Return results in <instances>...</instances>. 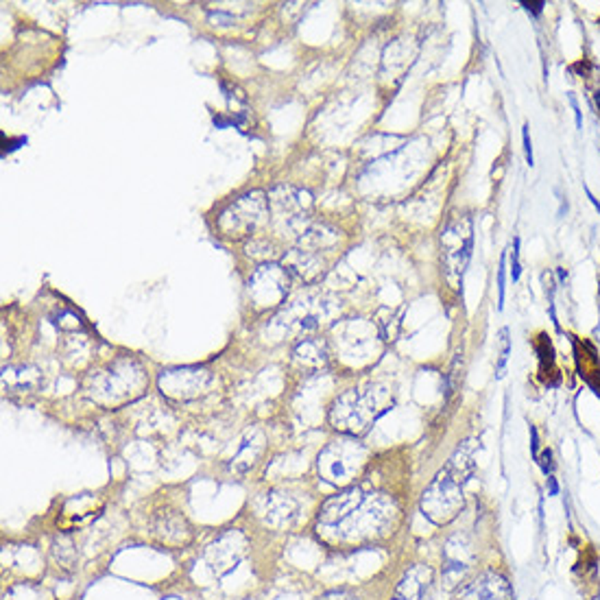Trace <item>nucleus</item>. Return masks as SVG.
Here are the masks:
<instances>
[{"mask_svg":"<svg viewBox=\"0 0 600 600\" xmlns=\"http://www.w3.org/2000/svg\"><path fill=\"white\" fill-rule=\"evenodd\" d=\"M395 524L397 505L389 495L352 485L319 509L314 535L330 548H360L389 537Z\"/></svg>","mask_w":600,"mask_h":600,"instance_id":"obj_1","label":"nucleus"},{"mask_svg":"<svg viewBox=\"0 0 600 600\" xmlns=\"http://www.w3.org/2000/svg\"><path fill=\"white\" fill-rule=\"evenodd\" d=\"M474 441H465L426 487L419 507L432 524H450L461 513L465 505V483L474 472Z\"/></svg>","mask_w":600,"mask_h":600,"instance_id":"obj_2","label":"nucleus"},{"mask_svg":"<svg viewBox=\"0 0 600 600\" xmlns=\"http://www.w3.org/2000/svg\"><path fill=\"white\" fill-rule=\"evenodd\" d=\"M389 408H391L389 391L371 385V387L349 389L343 395H338L334 399L328 417H330V424L341 434L358 439Z\"/></svg>","mask_w":600,"mask_h":600,"instance_id":"obj_3","label":"nucleus"},{"mask_svg":"<svg viewBox=\"0 0 600 600\" xmlns=\"http://www.w3.org/2000/svg\"><path fill=\"white\" fill-rule=\"evenodd\" d=\"M367 463V448L356 436H338L316 456V472L334 487H352Z\"/></svg>","mask_w":600,"mask_h":600,"instance_id":"obj_4","label":"nucleus"},{"mask_svg":"<svg viewBox=\"0 0 600 600\" xmlns=\"http://www.w3.org/2000/svg\"><path fill=\"white\" fill-rule=\"evenodd\" d=\"M145 373L135 363H116L109 369L96 373L88 387V393L92 399L107 406L125 404L129 399L138 397L145 389Z\"/></svg>","mask_w":600,"mask_h":600,"instance_id":"obj_5","label":"nucleus"},{"mask_svg":"<svg viewBox=\"0 0 600 600\" xmlns=\"http://www.w3.org/2000/svg\"><path fill=\"white\" fill-rule=\"evenodd\" d=\"M269 216V199L262 192H251L240 196L236 204H232L221 214V229L229 238H243L253 234Z\"/></svg>","mask_w":600,"mask_h":600,"instance_id":"obj_6","label":"nucleus"},{"mask_svg":"<svg viewBox=\"0 0 600 600\" xmlns=\"http://www.w3.org/2000/svg\"><path fill=\"white\" fill-rule=\"evenodd\" d=\"M472 245H474V236H472L469 216L458 218V221L450 223L441 232V262L448 279H452V282L463 277V271L472 255Z\"/></svg>","mask_w":600,"mask_h":600,"instance_id":"obj_7","label":"nucleus"},{"mask_svg":"<svg viewBox=\"0 0 600 600\" xmlns=\"http://www.w3.org/2000/svg\"><path fill=\"white\" fill-rule=\"evenodd\" d=\"M441 581L446 589H458L465 585V578L474 570L476 550L465 533L452 535L444 544L441 552Z\"/></svg>","mask_w":600,"mask_h":600,"instance_id":"obj_8","label":"nucleus"},{"mask_svg":"<svg viewBox=\"0 0 600 600\" xmlns=\"http://www.w3.org/2000/svg\"><path fill=\"white\" fill-rule=\"evenodd\" d=\"M249 548V539L243 531L229 528L214 537L204 552V561L216 576H225L245 559Z\"/></svg>","mask_w":600,"mask_h":600,"instance_id":"obj_9","label":"nucleus"},{"mask_svg":"<svg viewBox=\"0 0 600 600\" xmlns=\"http://www.w3.org/2000/svg\"><path fill=\"white\" fill-rule=\"evenodd\" d=\"M288 279H291V273L284 267H277V265L260 267L249 282V295L253 297L255 306L273 308V306L282 304L288 293Z\"/></svg>","mask_w":600,"mask_h":600,"instance_id":"obj_10","label":"nucleus"},{"mask_svg":"<svg viewBox=\"0 0 600 600\" xmlns=\"http://www.w3.org/2000/svg\"><path fill=\"white\" fill-rule=\"evenodd\" d=\"M149 535L155 544L164 548H184L192 542V524L179 511H157L149 522Z\"/></svg>","mask_w":600,"mask_h":600,"instance_id":"obj_11","label":"nucleus"},{"mask_svg":"<svg viewBox=\"0 0 600 600\" xmlns=\"http://www.w3.org/2000/svg\"><path fill=\"white\" fill-rule=\"evenodd\" d=\"M212 375L204 369H171L159 375V389L173 399H192L208 391Z\"/></svg>","mask_w":600,"mask_h":600,"instance_id":"obj_12","label":"nucleus"},{"mask_svg":"<svg viewBox=\"0 0 600 600\" xmlns=\"http://www.w3.org/2000/svg\"><path fill=\"white\" fill-rule=\"evenodd\" d=\"M454 600H513V589L502 574L483 572L474 581L458 587Z\"/></svg>","mask_w":600,"mask_h":600,"instance_id":"obj_13","label":"nucleus"},{"mask_svg":"<svg viewBox=\"0 0 600 600\" xmlns=\"http://www.w3.org/2000/svg\"><path fill=\"white\" fill-rule=\"evenodd\" d=\"M434 587V572L428 566H413L399 578L391 600H430Z\"/></svg>","mask_w":600,"mask_h":600,"instance_id":"obj_14","label":"nucleus"},{"mask_svg":"<svg viewBox=\"0 0 600 600\" xmlns=\"http://www.w3.org/2000/svg\"><path fill=\"white\" fill-rule=\"evenodd\" d=\"M299 515V502L286 491H269L262 500V517L265 522L282 528L291 526Z\"/></svg>","mask_w":600,"mask_h":600,"instance_id":"obj_15","label":"nucleus"},{"mask_svg":"<svg viewBox=\"0 0 600 600\" xmlns=\"http://www.w3.org/2000/svg\"><path fill=\"white\" fill-rule=\"evenodd\" d=\"M262 452H265V434H262V430L251 428L245 434V439H243V444H240L236 456L232 458L229 469L236 472V474L249 472L258 463V458L262 456Z\"/></svg>","mask_w":600,"mask_h":600,"instance_id":"obj_16","label":"nucleus"},{"mask_svg":"<svg viewBox=\"0 0 600 600\" xmlns=\"http://www.w3.org/2000/svg\"><path fill=\"white\" fill-rule=\"evenodd\" d=\"M286 271L302 277L304 282H312V279H316L319 273H321V260L314 255V251L295 249L286 258Z\"/></svg>","mask_w":600,"mask_h":600,"instance_id":"obj_17","label":"nucleus"},{"mask_svg":"<svg viewBox=\"0 0 600 600\" xmlns=\"http://www.w3.org/2000/svg\"><path fill=\"white\" fill-rule=\"evenodd\" d=\"M51 556H53V561H55L59 568H62V570L74 572L76 561H79V554H76V548H74L72 537L66 535V533L55 535L53 546H51Z\"/></svg>","mask_w":600,"mask_h":600,"instance_id":"obj_18","label":"nucleus"},{"mask_svg":"<svg viewBox=\"0 0 600 600\" xmlns=\"http://www.w3.org/2000/svg\"><path fill=\"white\" fill-rule=\"evenodd\" d=\"M293 356L299 365L312 367V369L324 367L328 363V352H326V345L321 341H302L295 347Z\"/></svg>","mask_w":600,"mask_h":600,"instance_id":"obj_19","label":"nucleus"},{"mask_svg":"<svg viewBox=\"0 0 600 600\" xmlns=\"http://www.w3.org/2000/svg\"><path fill=\"white\" fill-rule=\"evenodd\" d=\"M500 343H502V349H500V358H498V378L502 375V369L507 365L509 360V354H511V343H509V330H500Z\"/></svg>","mask_w":600,"mask_h":600,"instance_id":"obj_20","label":"nucleus"},{"mask_svg":"<svg viewBox=\"0 0 600 600\" xmlns=\"http://www.w3.org/2000/svg\"><path fill=\"white\" fill-rule=\"evenodd\" d=\"M505 262H507V258L502 255V258H500V269H498V293H500V299H498V310H502V308H505V275H507V271H505Z\"/></svg>","mask_w":600,"mask_h":600,"instance_id":"obj_21","label":"nucleus"},{"mask_svg":"<svg viewBox=\"0 0 600 600\" xmlns=\"http://www.w3.org/2000/svg\"><path fill=\"white\" fill-rule=\"evenodd\" d=\"M316 600H358V596L352 589H332L324 596H319Z\"/></svg>","mask_w":600,"mask_h":600,"instance_id":"obj_22","label":"nucleus"},{"mask_svg":"<svg viewBox=\"0 0 600 600\" xmlns=\"http://www.w3.org/2000/svg\"><path fill=\"white\" fill-rule=\"evenodd\" d=\"M519 273H522V267H519V238L513 240V258H511V275L513 282L519 279Z\"/></svg>","mask_w":600,"mask_h":600,"instance_id":"obj_23","label":"nucleus"},{"mask_svg":"<svg viewBox=\"0 0 600 600\" xmlns=\"http://www.w3.org/2000/svg\"><path fill=\"white\" fill-rule=\"evenodd\" d=\"M537 463H539V467H542V472H544L546 476H550V474H552V469H554V463H552V452H550V450L539 452Z\"/></svg>","mask_w":600,"mask_h":600,"instance_id":"obj_24","label":"nucleus"},{"mask_svg":"<svg viewBox=\"0 0 600 600\" xmlns=\"http://www.w3.org/2000/svg\"><path fill=\"white\" fill-rule=\"evenodd\" d=\"M522 142H524L526 162H528V166H533V164H535V157H533V145H531V135H528V125L522 127Z\"/></svg>","mask_w":600,"mask_h":600,"instance_id":"obj_25","label":"nucleus"},{"mask_svg":"<svg viewBox=\"0 0 600 600\" xmlns=\"http://www.w3.org/2000/svg\"><path fill=\"white\" fill-rule=\"evenodd\" d=\"M522 7H524L528 13H533V15H539V13L544 11L546 3H544V0H533V3H528V0H524V3H522Z\"/></svg>","mask_w":600,"mask_h":600,"instance_id":"obj_26","label":"nucleus"},{"mask_svg":"<svg viewBox=\"0 0 600 600\" xmlns=\"http://www.w3.org/2000/svg\"><path fill=\"white\" fill-rule=\"evenodd\" d=\"M531 452H533V458L537 463V458H539V434H537L535 426H531Z\"/></svg>","mask_w":600,"mask_h":600,"instance_id":"obj_27","label":"nucleus"},{"mask_svg":"<svg viewBox=\"0 0 600 600\" xmlns=\"http://www.w3.org/2000/svg\"><path fill=\"white\" fill-rule=\"evenodd\" d=\"M568 98H570V103H572V109H574V118H576V127H578V129H581V127H583V120H581V109H578V103H576V96H574V94L570 92V96H568Z\"/></svg>","mask_w":600,"mask_h":600,"instance_id":"obj_28","label":"nucleus"},{"mask_svg":"<svg viewBox=\"0 0 600 600\" xmlns=\"http://www.w3.org/2000/svg\"><path fill=\"white\" fill-rule=\"evenodd\" d=\"M548 491H550V495H556V493H559V485H556V480H554L552 476H548Z\"/></svg>","mask_w":600,"mask_h":600,"instance_id":"obj_29","label":"nucleus"},{"mask_svg":"<svg viewBox=\"0 0 600 600\" xmlns=\"http://www.w3.org/2000/svg\"><path fill=\"white\" fill-rule=\"evenodd\" d=\"M556 275H559V282H561V284L568 279V273H566L564 269H556Z\"/></svg>","mask_w":600,"mask_h":600,"instance_id":"obj_30","label":"nucleus"},{"mask_svg":"<svg viewBox=\"0 0 600 600\" xmlns=\"http://www.w3.org/2000/svg\"><path fill=\"white\" fill-rule=\"evenodd\" d=\"M594 101H596V105H598V109H600V90L594 94Z\"/></svg>","mask_w":600,"mask_h":600,"instance_id":"obj_31","label":"nucleus"}]
</instances>
